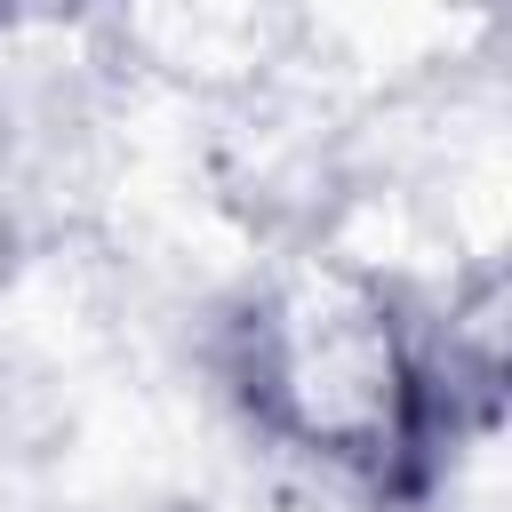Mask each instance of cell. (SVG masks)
Segmentation results:
<instances>
[{
  "instance_id": "cell-1",
  "label": "cell",
  "mask_w": 512,
  "mask_h": 512,
  "mask_svg": "<svg viewBox=\"0 0 512 512\" xmlns=\"http://www.w3.org/2000/svg\"><path fill=\"white\" fill-rule=\"evenodd\" d=\"M232 384L264 432L376 480L448 432L432 344H416L392 296L352 264L280 272L232 320Z\"/></svg>"
},
{
  "instance_id": "cell-2",
  "label": "cell",
  "mask_w": 512,
  "mask_h": 512,
  "mask_svg": "<svg viewBox=\"0 0 512 512\" xmlns=\"http://www.w3.org/2000/svg\"><path fill=\"white\" fill-rule=\"evenodd\" d=\"M80 8L88 0H0V32H16V24H64Z\"/></svg>"
}]
</instances>
